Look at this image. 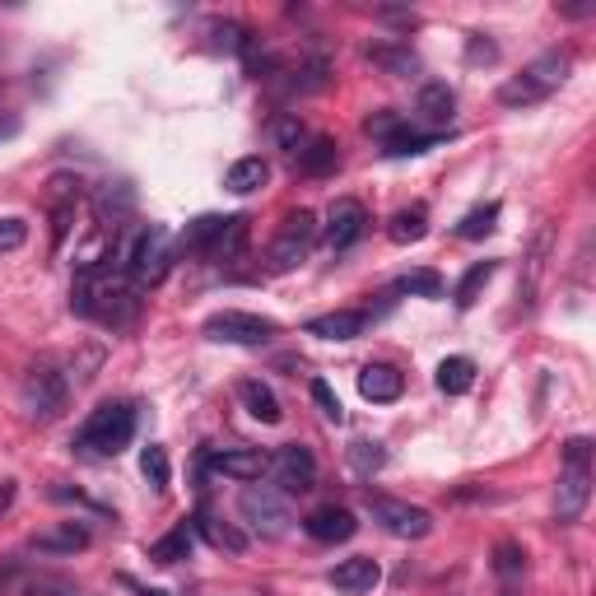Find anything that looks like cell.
Listing matches in <instances>:
<instances>
[{"instance_id":"9","label":"cell","mask_w":596,"mask_h":596,"mask_svg":"<svg viewBox=\"0 0 596 596\" xmlns=\"http://www.w3.org/2000/svg\"><path fill=\"white\" fill-rule=\"evenodd\" d=\"M313 242H317V215L313 210H294L290 219L280 224V233H275V242H271V257H266V266L275 271V275H284V271H294L299 261L313 252Z\"/></svg>"},{"instance_id":"29","label":"cell","mask_w":596,"mask_h":596,"mask_svg":"<svg viewBox=\"0 0 596 596\" xmlns=\"http://www.w3.org/2000/svg\"><path fill=\"white\" fill-rule=\"evenodd\" d=\"M266 178H271V168H266V159H238L233 168H229V178H224V187L229 191H238V196H248V191H257V187H266Z\"/></svg>"},{"instance_id":"13","label":"cell","mask_w":596,"mask_h":596,"mask_svg":"<svg viewBox=\"0 0 596 596\" xmlns=\"http://www.w3.org/2000/svg\"><path fill=\"white\" fill-rule=\"evenodd\" d=\"M364 229H368V210L355 201V196H341V201L331 206V215H326V242L336 252H345V248H355V242L364 238Z\"/></svg>"},{"instance_id":"30","label":"cell","mask_w":596,"mask_h":596,"mask_svg":"<svg viewBox=\"0 0 596 596\" xmlns=\"http://www.w3.org/2000/svg\"><path fill=\"white\" fill-rule=\"evenodd\" d=\"M494 271H499V261H475V266L461 275V284H457V307H461V313L475 307V299L484 294V284L494 280Z\"/></svg>"},{"instance_id":"35","label":"cell","mask_w":596,"mask_h":596,"mask_svg":"<svg viewBox=\"0 0 596 596\" xmlns=\"http://www.w3.org/2000/svg\"><path fill=\"white\" fill-rule=\"evenodd\" d=\"M368 56L378 61L383 71H391V75H415L419 71V61H415L410 48H368Z\"/></svg>"},{"instance_id":"42","label":"cell","mask_w":596,"mask_h":596,"mask_svg":"<svg viewBox=\"0 0 596 596\" xmlns=\"http://www.w3.org/2000/svg\"><path fill=\"white\" fill-rule=\"evenodd\" d=\"M313 401L322 406V415L331 419V425H341V419H345V406H341V396L331 391V383H322V378L313 383Z\"/></svg>"},{"instance_id":"33","label":"cell","mask_w":596,"mask_h":596,"mask_svg":"<svg viewBox=\"0 0 596 596\" xmlns=\"http://www.w3.org/2000/svg\"><path fill=\"white\" fill-rule=\"evenodd\" d=\"M494 224H499V206H494V201H490V206H475V210L457 224V238L475 242V238H484V233H494Z\"/></svg>"},{"instance_id":"17","label":"cell","mask_w":596,"mask_h":596,"mask_svg":"<svg viewBox=\"0 0 596 596\" xmlns=\"http://www.w3.org/2000/svg\"><path fill=\"white\" fill-rule=\"evenodd\" d=\"M494 583H499V596H522L526 555H522L517 541H499L494 545Z\"/></svg>"},{"instance_id":"2","label":"cell","mask_w":596,"mask_h":596,"mask_svg":"<svg viewBox=\"0 0 596 596\" xmlns=\"http://www.w3.org/2000/svg\"><path fill=\"white\" fill-rule=\"evenodd\" d=\"M568 71H573V56H568V52H560V48H555V52H541L532 65H522V75H513V80L499 84V103H503V107L545 103V98L568 80Z\"/></svg>"},{"instance_id":"26","label":"cell","mask_w":596,"mask_h":596,"mask_svg":"<svg viewBox=\"0 0 596 596\" xmlns=\"http://www.w3.org/2000/svg\"><path fill=\"white\" fill-rule=\"evenodd\" d=\"M425 233H429V210H425V206L396 210V215H391V224H387V238H391V242H401V248H410V242H419Z\"/></svg>"},{"instance_id":"11","label":"cell","mask_w":596,"mask_h":596,"mask_svg":"<svg viewBox=\"0 0 596 596\" xmlns=\"http://www.w3.org/2000/svg\"><path fill=\"white\" fill-rule=\"evenodd\" d=\"M271 475H275V490L284 499H290V494H307L317 484V457L307 452V448H299V443H290V448H280L271 457Z\"/></svg>"},{"instance_id":"46","label":"cell","mask_w":596,"mask_h":596,"mask_svg":"<svg viewBox=\"0 0 596 596\" xmlns=\"http://www.w3.org/2000/svg\"><path fill=\"white\" fill-rule=\"evenodd\" d=\"M24 564L19 560H0V596H14L19 592V583H24Z\"/></svg>"},{"instance_id":"14","label":"cell","mask_w":596,"mask_h":596,"mask_svg":"<svg viewBox=\"0 0 596 596\" xmlns=\"http://www.w3.org/2000/svg\"><path fill=\"white\" fill-rule=\"evenodd\" d=\"M210 471H215V475H229V480H248V484H257L261 475L271 471V457L261 452V448H233V452H215V457H210Z\"/></svg>"},{"instance_id":"31","label":"cell","mask_w":596,"mask_h":596,"mask_svg":"<svg viewBox=\"0 0 596 596\" xmlns=\"http://www.w3.org/2000/svg\"><path fill=\"white\" fill-rule=\"evenodd\" d=\"M187 555H191V526H187V522L172 526L164 541L149 545V560H154V564H178V560H187Z\"/></svg>"},{"instance_id":"37","label":"cell","mask_w":596,"mask_h":596,"mask_svg":"<svg viewBox=\"0 0 596 596\" xmlns=\"http://www.w3.org/2000/svg\"><path fill=\"white\" fill-rule=\"evenodd\" d=\"M438 145V136H419V130H410V126H401L396 136L387 140V154H396V159H406V154H425V149H433Z\"/></svg>"},{"instance_id":"39","label":"cell","mask_w":596,"mask_h":596,"mask_svg":"<svg viewBox=\"0 0 596 596\" xmlns=\"http://www.w3.org/2000/svg\"><path fill=\"white\" fill-rule=\"evenodd\" d=\"M271 140L280 145V149H299L307 136H303V122L294 117V113H284V117H275L271 122Z\"/></svg>"},{"instance_id":"23","label":"cell","mask_w":596,"mask_h":596,"mask_svg":"<svg viewBox=\"0 0 596 596\" xmlns=\"http://www.w3.org/2000/svg\"><path fill=\"white\" fill-rule=\"evenodd\" d=\"M238 401L248 406V415L261 419V425H280V401H275V391H271L266 383L242 378V383H238Z\"/></svg>"},{"instance_id":"1","label":"cell","mask_w":596,"mask_h":596,"mask_svg":"<svg viewBox=\"0 0 596 596\" xmlns=\"http://www.w3.org/2000/svg\"><path fill=\"white\" fill-rule=\"evenodd\" d=\"M71 307L80 317H94L113 331H126L136 326L140 317V299H136V284H122L113 280L103 266H84L80 280L71 284Z\"/></svg>"},{"instance_id":"21","label":"cell","mask_w":596,"mask_h":596,"mask_svg":"<svg viewBox=\"0 0 596 596\" xmlns=\"http://www.w3.org/2000/svg\"><path fill=\"white\" fill-rule=\"evenodd\" d=\"M359 391H364V401H396V396L406 391V378L396 373L391 364H368L364 373H359Z\"/></svg>"},{"instance_id":"43","label":"cell","mask_w":596,"mask_h":596,"mask_svg":"<svg viewBox=\"0 0 596 596\" xmlns=\"http://www.w3.org/2000/svg\"><path fill=\"white\" fill-rule=\"evenodd\" d=\"M401 126H406V122H401V113H373V117L364 122V130H368V136H378L383 145H387V140H391V136H396V130H401Z\"/></svg>"},{"instance_id":"32","label":"cell","mask_w":596,"mask_h":596,"mask_svg":"<svg viewBox=\"0 0 596 596\" xmlns=\"http://www.w3.org/2000/svg\"><path fill=\"white\" fill-rule=\"evenodd\" d=\"M14 596H84V592L65 578H52V573H24V583H19Z\"/></svg>"},{"instance_id":"3","label":"cell","mask_w":596,"mask_h":596,"mask_svg":"<svg viewBox=\"0 0 596 596\" xmlns=\"http://www.w3.org/2000/svg\"><path fill=\"white\" fill-rule=\"evenodd\" d=\"M592 503V438H568L564 443V471L555 484V517L578 522Z\"/></svg>"},{"instance_id":"47","label":"cell","mask_w":596,"mask_h":596,"mask_svg":"<svg viewBox=\"0 0 596 596\" xmlns=\"http://www.w3.org/2000/svg\"><path fill=\"white\" fill-rule=\"evenodd\" d=\"M14 499H19V484H14V480H0V517H6L10 508H14Z\"/></svg>"},{"instance_id":"36","label":"cell","mask_w":596,"mask_h":596,"mask_svg":"<svg viewBox=\"0 0 596 596\" xmlns=\"http://www.w3.org/2000/svg\"><path fill=\"white\" fill-rule=\"evenodd\" d=\"M396 294H425V299H438L443 294V280H438V271H410L396 280Z\"/></svg>"},{"instance_id":"10","label":"cell","mask_w":596,"mask_h":596,"mask_svg":"<svg viewBox=\"0 0 596 596\" xmlns=\"http://www.w3.org/2000/svg\"><path fill=\"white\" fill-rule=\"evenodd\" d=\"M275 322L271 317H257V313H238V307H224V313L206 317V336L219 345H266L275 341Z\"/></svg>"},{"instance_id":"49","label":"cell","mask_w":596,"mask_h":596,"mask_svg":"<svg viewBox=\"0 0 596 596\" xmlns=\"http://www.w3.org/2000/svg\"><path fill=\"white\" fill-rule=\"evenodd\" d=\"M145 596H164V592H145Z\"/></svg>"},{"instance_id":"4","label":"cell","mask_w":596,"mask_h":596,"mask_svg":"<svg viewBox=\"0 0 596 596\" xmlns=\"http://www.w3.org/2000/svg\"><path fill=\"white\" fill-rule=\"evenodd\" d=\"M130 438H136V410L122 406V401H107V406H98V410L80 425L75 448L98 452V457H117V452L130 443Z\"/></svg>"},{"instance_id":"19","label":"cell","mask_w":596,"mask_h":596,"mask_svg":"<svg viewBox=\"0 0 596 596\" xmlns=\"http://www.w3.org/2000/svg\"><path fill=\"white\" fill-rule=\"evenodd\" d=\"M378 578H383V568H378V560H368V555L341 560L336 568H331V587L336 592H373Z\"/></svg>"},{"instance_id":"44","label":"cell","mask_w":596,"mask_h":596,"mask_svg":"<svg viewBox=\"0 0 596 596\" xmlns=\"http://www.w3.org/2000/svg\"><path fill=\"white\" fill-rule=\"evenodd\" d=\"M24 238H29V224H24V219H0V252L24 248Z\"/></svg>"},{"instance_id":"18","label":"cell","mask_w":596,"mask_h":596,"mask_svg":"<svg viewBox=\"0 0 596 596\" xmlns=\"http://www.w3.org/2000/svg\"><path fill=\"white\" fill-rule=\"evenodd\" d=\"M368 331V313H355V307H341V313H322L307 322V336L317 341H355Z\"/></svg>"},{"instance_id":"48","label":"cell","mask_w":596,"mask_h":596,"mask_svg":"<svg viewBox=\"0 0 596 596\" xmlns=\"http://www.w3.org/2000/svg\"><path fill=\"white\" fill-rule=\"evenodd\" d=\"M19 136V117L14 113H0V140H14Z\"/></svg>"},{"instance_id":"22","label":"cell","mask_w":596,"mask_h":596,"mask_svg":"<svg viewBox=\"0 0 596 596\" xmlns=\"http://www.w3.org/2000/svg\"><path fill=\"white\" fill-rule=\"evenodd\" d=\"M294 164H299V172H307V178H326V172L341 164V149H336V140L313 136L294 149Z\"/></svg>"},{"instance_id":"12","label":"cell","mask_w":596,"mask_h":596,"mask_svg":"<svg viewBox=\"0 0 596 596\" xmlns=\"http://www.w3.org/2000/svg\"><path fill=\"white\" fill-rule=\"evenodd\" d=\"M29 550L33 555H52V560L80 555V550H90V526L84 522H52V526H42V532L29 536Z\"/></svg>"},{"instance_id":"25","label":"cell","mask_w":596,"mask_h":596,"mask_svg":"<svg viewBox=\"0 0 596 596\" xmlns=\"http://www.w3.org/2000/svg\"><path fill=\"white\" fill-rule=\"evenodd\" d=\"M196 532H201L215 550H224V555H242V550H248V532H238L233 522H219V517H196Z\"/></svg>"},{"instance_id":"15","label":"cell","mask_w":596,"mask_h":596,"mask_svg":"<svg viewBox=\"0 0 596 596\" xmlns=\"http://www.w3.org/2000/svg\"><path fill=\"white\" fill-rule=\"evenodd\" d=\"M550 252H555V229H536V238H532V248H526V257H522V303L532 307L536 303V294H541V275H545V266H550Z\"/></svg>"},{"instance_id":"24","label":"cell","mask_w":596,"mask_h":596,"mask_svg":"<svg viewBox=\"0 0 596 596\" xmlns=\"http://www.w3.org/2000/svg\"><path fill=\"white\" fill-rule=\"evenodd\" d=\"M415 107H419V113H425L433 126H448V122H452V113H457V94L448 90L443 80H429L425 90H419Z\"/></svg>"},{"instance_id":"16","label":"cell","mask_w":596,"mask_h":596,"mask_svg":"<svg viewBox=\"0 0 596 596\" xmlns=\"http://www.w3.org/2000/svg\"><path fill=\"white\" fill-rule=\"evenodd\" d=\"M307 536L313 541H322V545H336V541H349L359 532V522H355V513L349 508H336V503H326V508H317V513H307Z\"/></svg>"},{"instance_id":"41","label":"cell","mask_w":596,"mask_h":596,"mask_svg":"<svg viewBox=\"0 0 596 596\" xmlns=\"http://www.w3.org/2000/svg\"><path fill=\"white\" fill-rule=\"evenodd\" d=\"M140 471H145V480L154 484V490H168V452L164 448H145V457H140Z\"/></svg>"},{"instance_id":"45","label":"cell","mask_w":596,"mask_h":596,"mask_svg":"<svg viewBox=\"0 0 596 596\" xmlns=\"http://www.w3.org/2000/svg\"><path fill=\"white\" fill-rule=\"evenodd\" d=\"M467 61L471 65H490V61H499V48L484 33H471V42H467Z\"/></svg>"},{"instance_id":"34","label":"cell","mask_w":596,"mask_h":596,"mask_svg":"<svg viewBox=\"0 0 596 596\" xmlns=\"http://www.w3.org/2000/svg\"><path fill=\"white\" fill-rule=\"evenodd\" d=\"M383 461H387L383 443H368V438H355V443H349V467H355L359 475L383 471Z\"/></svg>"},{"instance_id":"40","label":"cell","mask_w":596,"mask_h":596,"mask_svg":"<svg viewBox=\"0 0 596 596\" xmlns=\"http://www.w3.org/2000/svg\"><path fill=\"white\" fill-rule=\"evenodd\" d=\"M130 206H136V196H130L126 187L103 191V196H98V215H103V224L113 219V229H117V219H122V215H130Z\"/></svg>"},{"instance_id":"20","label":"cell","mask_w":596,"mask_h":596,"mask_svg":"<svg viewBox=\"0 0 596 596\" xmlns=\"http://www.w3.org/2000/svg\"><path fill=\"white\" fill-rule=\"evenodd\" d=\"M248 242H252V229L242 215H229L224 229H219V242L210 248V261H219V266H238L242 257H248Z\"/></svg>"},{"instance_id":"27","label":"cell","mask_w":596,"mask_h":596,"mask_svg":"<svg viewBox=\"0 0 596 596\" xmlns=\"http://www.w3.org/2000/svg\"><path fill=\"white\" fill-rule=\"evenodd\" d=\"M471 383H475V359L452 355V359L438 364V387H443L448 396H467V391H471Z\"/></svg>"},{"instance_id":"38","label":"cell","mask_w":596,"mask_h":596,"mask_svg":"<svg viewBox=\"0 0 596 596\" xmlns=\"http://www.w3.org/2000/svg\"><path fill=\"white\" fill-rule=\"evenodd\" d=\"M210 33H215V48H219V52H252L248 29L233 24V19H224V24H215Z\"/></svg>"},{"instance_id":"8","label":"cell","mask_w":596,"mask_h":596,"mask_svg":"<svg viewBox=\"0 0 596 596\" xmlns=\"http://www.w3.org/2000/svg\"><path fill=\"white\" fill-rule=\"evenodd\" d=\"M364 508L373 513V522L383 526V532L401 536V541H425L433 532V517L425 513V508H415L406 499H391V494H364Z\"/></svg>"},{"instance_id":"7","label":"cell","mask_w":596,"mask_h":596,"mask_svg":"<svg viewBox=\"0 0 596 596\" xmlns=\"http://www.w3.org/2000/svg\"><path fill=\"white\" fill-rule=\"evenodd\" d=\"M19 396H24V410L33 419H56L65 410V401H71V383H65V373L52 368V364H33L24 373V387H19Z\"/></svg>"},{"instance_id":"5","label":"cell","mask_w":596,"mask_h":596,"mask_svg":"<svg viewBox=\"0 0 596 596\" xmlns=\"http://www.w3.org/2000/svg\"><path fill=\"white\" fill-rule=\"evenodd\" d=\"M168 266H172V238H168V229L149 224V229H140L136 238H130V248H126V275H130L136 290L159 284L168 275Z\"/></svg>"},{"instance_id":"28","label":"cell","mask_w":596,"mask_h":596,"mask_svg":"<svg viewBox=\"0 0 596 596\" xmlns=\"http://www.w3.org/2000/svg\"><path fill=\"white\" fill-rule=\"evenodd\" d=\"M219 229H224V215H201V219H191L187 233H182V248L196 252V257H210V248L219 242Z\"/></svg>"},{"instance_id":"6","label":"cell","mask_w":596,"mask_h":596,"mask_svg":"<svg viewBox=\"0 0 596 596\" xmlns=\"http://www.w3.org/2000/svg\"><path fill=\"white\" fill-rule=\"evenodd\" d=\"M238 517L248 522L252 532L266 536V541L284 536V532H290V522H294L290 499H284L275 484H248V490L238 494Z\"/></svg>"}]
</instances>
